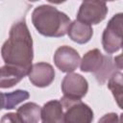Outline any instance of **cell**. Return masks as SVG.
Segmentation results:
<instances>
[{
    "label": "cell",
    "instance_id": "7c38bea8",
    "mask_svg": "<svg viewBox=\"0 0 123 123\" xmlns=\"http://www.w3.org/2000/svg\"><path fill=\"white\" fill-rule=\"evenodd\" d=\"M105 56L97 48L87 51L80 62V68L83 72H97L103 65Z\"/></svg>",
    "mask_w": 123,
    "mask_h": 123
},
{
    "label": "cell",
    "instance_id": "277c9868",
    "mask_svg": "<svg viewBox=\"0 0 123 123\" xmlns=\"http://www.w3.org/2000/svg\"><path fill=\"white\" fill-rule=\"evenodd\" d=\"M122 15L121 12L114 14L103 32L102 46L107 54H113L122 47Z\"/></svg>",
    "mask_w": 123,
    "mask_h": 123
},
{
    "label": "cell",
    "instance_id": "44dd1931",
    "mask_svg": "<svg viewBox=\"0 0 123 123\" xmlns=\"http://www.w3.org/2000/svg\"><path fill=\"white\" fill-rule=\"evenodd\" d=\"M28 1H30V2H36V1H38V0H28Z\"/></svg>",
    "mask_w": 123,
    "mask_h": 123
},
{
    "label": "cell",
    "instance_id": "6da1fadb",
    "mask_svg": "<svg viewBox=\"0 0 123 123\" xmlns=\"http://www.w3.org/2000/svg\"><path fill=\"white\" fill-rule=\"evenodd\" d=\"M1 56L6 64L31 69L34 59L33 38L25 20L17 21L11 27L9 38L1 48Z\"/></svg>",
    "mask_w": 123,
    "mask_h": 123
},
{
    "label": "cell",
    "instance_id": "8fae6325",
    "mask_svg": "<svg viewBox=\"0 0 123 123\" xmlns=\"http://www.w3.org/2000/svg\"><path fill=\"white\" fill-rule=\"evenodd\" d=\"M40 119L43 123L63 122V108L59 100H50L43 105L40 111Z\"/></svg>",
    "mask_w": 123,
    "mask_h": 123
},
{
    "label": "cell",
    "instance_id": "9c48e42d",
    "mask_svg": "<svg viewBox=\"0 0 123 123\" xmlns=\"http://www.w3.org/2000/svg\"><path fill=\"white\" fill-rule=\"evenodd\" d=\"M29 68L12 64H5L0 67V88H10L18 84L25 76H28Z\"/></svg>",
    "mask_w": 123,
    "mask_h": 123
},
{
    "label": "cell",
    "instance_id": "3957f363",
    "mask_svg": "<svg viewBox=\"0 0 123 123\" xmlns=\"http://www.w3.org/2000/svg\"><path fill=\"white\" fill-rule=\"evenodd\" d=\"M61 103L63 108V122L90 123L93 120L92 110L81 99H70L63 96L61 99Z\"/></svg>",
    "mask_w": 123,
    "mask_h": 123
},
{
    "label": "cell",
    "instance_id": "52a82bcc",
    "mask_svg": "<svg viewBox=\"0 0 123 123\" xmlns=\"http://www.w3.org/2000/svg\"><path fill=\"white\" fill-rule=\"evenodd\" d=\"M81 57L79 53L72 47L63 45L59 47L54 54V62L58 69L62 72H73L79 66Z\"/></svg>",
    "mask_w": 123,
    "mask_h": 123
},
{
    "label": "cell",
    "instance_id": "5b68a950",
    "mask_svg": "<svg viewBox=\"0 0 123 123\" xmlns=\"http://www.w3.org/2000/svg\"><path fill=\"white\" fill-rule=\"evenodd\" d=\"M108 11L103 0H84L79 8L77 19L89 25H96L106 18Z\"/></svg>",
    "mask_w": 123,
    "mask_h": 123
},
{
    "label": "cell",
    "instance_id": "d6986e66",
    "mask_svg": "<svg viewBox=\"0 0 123 123\" xmlns=\"http://www.w3.org/2000/svg\"><path fill=\"white\" fill-rule=\"evenodd\" d=\"M4 109V93L0 91V111Z\"/></svg>",
    "mask_w": 123,
    "mask_h": 123
},
{
    "label": "cell",
    "instance_id": "ba28073f",
    "mask_svg": "<svg viewBox=\"0 0 123 123\" xmlns=\"http://www.w3.org/2000/svg\"><path fill=\"white\" fill-rule=\"evenodd\" d=\"M30 82L37 87H46L55 79V70L47 62H37L32 64L28 74Z\"/></svg>",
    "mask_w": 123,
    "mask_h": 123
},
{
    "label": "cell",
    "instance_id": "ffe728a7",
    "mask_svg": "<svg viewBox=\"0 0 123 123\" xmlns=\"http://www.w3.org/2000/svg\"><path fill=\"white\" fill-rule=\"evenodd\" d=\"M47 1L52 3V4H62V3L65 2L66 0H47Z\"/></svg>",
    "mask_w": 123,
    "mask_h": 123
},
{
    "label": "cell",
    "instance_id": "5bb4252c",
    "mask_svg": "<svg viewBox=\"0 0 123 123\" xmlns=\"http://www.w3.org/2000/svg\"><path fill=\"white\" fill-rule=\"evenodd\" d=\"M117 70H119V69L116 66L113 58L111 55H109V56L107 55V56H105V61H104L102 67L97 72H95L93 74H94V77H95L96 81L98 82V84L102 86Z\"/></svg>",
    "mask_w": 123,
    "mask_h": 123
},
{
    "label": "cell",
    "instance_id": "30bf717a",
    "mask_svg": "<svg viewBox=\"0 0 123 123\" xmlns=\"http://www.w3.org/2000/svg\"><path fill=\"white\" fill-rule=\"evenodd\" d=\"M67 35L72 41L78 44H85L91 39L93 36V29L91 25L75 19L70 23Z\"/></svg>",
    "mask_w": 123,
    "mask_h": 123
},
{
    "label": "cell",
    "instance_id": "8992f818",
    "mask_svg": "<svg viewBox=\"0 0 123 123\" xmlns=\"http://www.w3.org/2000/svg\"><path fill=\"white\" fill-rule=\"evenodd\" d=\"M88 90V84L85 77L78 73H67L62 81L63 96L70 99H82Z\"/></svg>",
    "mask_w": 123,
    "mask_h": 123
},
{
    "label": "cell",
    "instance_id": "7a4b0ae2",
    "mask_svg": "<svg viewBox=\"0 0 123 123\" xmlns=\"http://www.w3.org/2000/svg\"><path fill=\"white\" fill-rule=\"evenodd\" d=\"M32 23L37 31L47 37H61L67 34L70 17L50 5H40L32 12Z\"/></svg>",
    "mask_w": 123,
    "mask_h": 123
},
{
    "label": "cell",
    "instance_id": "e0dca14e",
    "mask_svg": "<svg viewBox=\"0 0 123 123\" xmlns=\"http://www.w3.org/2000/svg\"><path fill=\"white\" fill-rule=\"evenodd\" d=\"M19 122L16 113L13 112H10V113H6L4 114V116L1 118V122Z\"/></svg>",
    "mask_w": 123,
    "mask_h": 123
},
{
    "label": "cell",
    "instance_id": "9a60e30c",
    "mask_svg": "<svg viewBox=\"0 0 123 123\" xmlns=\"http://www.w3.org/2000/svg\"><path fill=\"white\" fill-rule=\"evenodd\" d=\"M108 87L112 92V95L120 109H122V92H123V75L120 70L115 71L108 81Z\"/></svg>",
    "mask_w": 123,
    "mask_h": 123
},
{
    "label": "cell",
    "instance_id": "603a6c76",
    "mask_svg": "<svg viewBox=\"0 0 123 123\" xmlns=\"http://www.w3.org/2000/svg\"><path fill=\"white\" fill-rule=\"evenodd\" d=\"M103 1H105V2H106V1H107V0H103Z\"/></svg>",
    "mask_w": 123,
    "mask_h": 123
},
{
    "label": "cell",
    "instance_id": "2e32d148",
    "mask_svg": "<svg viewBox=\"0 0 123 123\" xmlns=\"http://www.w3.org/2000/svg\"><path fill=\"white\" fill-rule=\"evenodd\" d=\"M29 97H30L29 92L23 89H16L9 93H4V109L6 110L14 109L18 104L27 100Z\"/></svg>",
    "mask_w": 123,
    "mask_h": 123
},
{
    "label": "cell",
    "instance_id": "ac0fdd59",
    "mask_svg": "<svg viewBox=\"0 0 123 123\" xmlns=\"http://www.w3.org/2000/svg\"><path fill=\"white\" fill-rule=\"evenodd\" d=\"M113 122V121H117V114L116 113H108L106 114L103 118L99 119V122Z\"/></svg>",
    "mask_w": 123,
    "mask_h": 123
},
{
    "label": "cell",
    "instance_id": "7402d4cb",
    "mask_svg": "<svg viewBox=\"0 0 123 123\" xmlns=\"http://www.w3.org/2000/svg\"><path fill=\"white\" fill-rule=\"evenodd\" d=\"M107 1H111V2H112V1H116V0H107Z\"/></svg>",
    "mask_w": 123,
    "mask_h": 123
},
{
    "label": "cell",
    "instance_id": "4fadbf2b",
    "mask_svg": "<svg viewBox=\"0 0 123 123\" xmlns=\"http://www.w3.org/2000/svg\"><path fill=\"white\" fill-rule=\"evenodd\" d=\"M41 108L34 103L28 102L20 106L16 111V115L19 122L23 123H37L40 120Z\"/></svg>",
    "mask_w": 123,
    "mask_h": 123
}]
</instances>
